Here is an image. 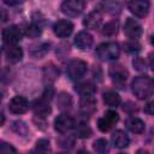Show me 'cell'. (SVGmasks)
Wrapping results in <instances>:
<instances>
[{"label": "cell", "instance_id": "38", "mask_svg": "<svg viewBox=\"0 0 154 154\" xmlns=\"http://www.w3.org/2000/svg\"><path fill=\"white\" fill-rule=\"evenodd\" d=\"M6 5H10V6H14V5H18V4H22L24 0H2Z\"/></svg>", "mask_w": 154, "mask_h": 154}, {"label": "cell", "instance_id": "7", "mask_svg": "<svg viewBox=\"0 0 154 154\" xmlns=\"http://www.w3.org/2000/svg\"><path fill=\"white\" fill-rule=\"evenodd\" d=\"M119 120V116L116 111H107L103 117H101L97 120V128L100 131L102 132H107L109 131Z\"/></svg>", "mask_w": 154, "mask_h": 154}, {"label": "cell", "instance_id": "1", "mask_svg": "<svg viewBox=\"0 0 154 154\" xmlns=\"http://www.w3.org/2000/svg\"><path fill=\"white\" fill-rule=\"evenodd\" d=\"M131 90L137 99H140V100L148 99L149 96H152V94L154 91L153 81L148 76L135 77L134 81L131 82Z\"/></svg>", "mask_w": 154, "mask_h": 154}, {"label": "cell", "instance_id": "37", "mask_svg": "<svg viewBox=\"0 0 154 154\" xmlns=\"http://www.w3.org/2000/svg\"><path fill=\"white\" fill-rule=\"evenodd\" d=\"M143 109H144V112L148 113V114H154V100L149 101V102L144 106Z\"/></svg>", "mask_w": 154, "mask_h": 154}, {"label": "cell", "instance_id": "35", "mask_svg": "<svg viewBox=\"0 0 154 154\" xmlns=\"http://www.w3.org/2000/svg\"><path fill=\"white\" fill-rule=\"evenodd\" d=\"M0 152H1V153H10V152L16 153L17 150H16V148H13L11 144L5 143V142H1V144H0Z\"/></svg>", "mask_w": 154, "mask_h": 154}, {"label": "cell", "instance_id": "33", "mask_svg": "<svg viewBox=\"0 0 154 154\" xmlns=\"http://www.w3.org/2000/svg\"><path fill=\"white\" fill-rule=\"evenodd\" d=\"M124 47H125V51H126L128 53H137V52L141 49L140 43H137L135 40H132L131 42H126V43L124 45Z\"/></svg>", "mask_w": 154, "mask_h": 154}, {"label": "cell", "instance_id": "18", "mask_svg": "<svg viewBox=\"0 0 154 154\" xmlns=\"http://www.w3.org/2000/svg\"><path fill=\"white\" fill-rule=\"evenodd\" d=\"M111 141H112V144L116 147V148H119V149H123V148H126L130 143V140L128 137V135L123 131V130H117L112 134V137H111Z\"/></svg>", "mask_w": 154, "mask_h": 154}, {"label": "cell", "instance_id": "31", "mask_svg": "<svg viewBox=\"0 0 154 154\" xmlns=\"http://www.w3.org/2000/svg\"><path fill=\"white\" fill-rule=\"evenodd\" d=\"M59 75V71L54 66H46L45 67V77L48 78V81H54Z\"/></svg>", "mask_w": 154, "mask_h": 154}, {"label": "cell", "instance_id": "34", "mask_svg": "<svg viewBox=\"0 0 154 154\" xmlns=\"http://www.w3.org/2000/svg\"><path fill=\"white\" fill-rule=\"evenodd\" d=\"M36 150L38 152H47L49 150V141L47 138H40L36 141Z\"/></svg>", "mask_w": 154, "mask_h": 154}, {"label": "cell", "instance_id": "10", "mask_svg": "<svg viewBox=\"0 0 154 154\" xmlns=\"http://www.w3.org/2000/svg\"><path fill=\"white\" fill-rule=\"evenodd\" d=\"M28 108H29L28 100L20 95L13 96L8 102V109H10V112H12L14 114H23L28 111Z\"/></svg>", "mask_w": 154, "mask_h": 154}, {"label": "cell", "instance_id": "25", "mask_svg": "<svg viewBox=\"0 0 154 154\" xmlns=\"http://www.w3.org/2000/svg\"><path fill=\"white\" fill-rule=\"evenodd\" d=\"M118 28H119L118 20L108 22L102 28V35H105V36H113V35H116L118 32Z\"/></svg>", "mask_w": 154, "mask_h": 154}, {"label": "cell", "instance_id": "27", "mask_svg": "<svg viewBox=\"0 0 154 154\" xmlns=\"http://www.w3.org/2000/svg\"><path fill=\"white\" fill-rule=\"evenodd\" d=\"M41 32H42L41 25H38V24H36V23H34V22H32L30 25H28L26 29H25V35H26L28 37H31V38L38 37V36L41 35Z\"/></svg>", "mask_w": 154, "mask_h": 154}, {"label": "cell", "instance_id": "29", "mask_svg": "<svg viewBox=\"0 0 154 154\" xmlns=\"http://www.w3.org/2000/svg\"><path fill=\"white\" fill-rule=\"evenodd\" d=\"M11 128H12V130H13L16 134H18V135H20V136H25V135L28 134V131H29L26 124H25L24 122H22V120H16V122H13Z\"/></svg>", "mask_w": 154, "mask_h": 154}, {"label": "cell", "instance_id": "11", "mask_svg": "<svg viewBox=\"0 0 154 154\" xmlns=\"http://www.w3.org/2000/svg\"><path fill=\"white\" fill-rule=\"evenodd\" d=\"M124 34L129 38L136 40L142 35V26L137 20H135L132 18H128L124 24Z\"/></svg>", "mask_w": 154, "mask_h": 154}, {"label": "cell", "instance_id": "39", "mask_svg": "<svg viewBox=\"0 0 154 154\" xmlns=\"http://www.w3.org/2000/svg\"><path fill=\"white\" fill-rule=\"evenodd\" d=\"M149 65H150L152 70L154 71V53H150L149 54Z\"/></svg>", "mask_w": 154, "mask_h": 154}, {"label": "cell", "instance_id": "5", "mask_svg": "<svg viewBox=\"0 0 154 154\" xmlns=\"http://www.w3.org/2000/svg\"><path fill=\"white\" fill-rule=\"evenodd\" d=\"M108 75L111 77V79L113 81V83H116L117 85H119L122 88L124 85V83L126 82V79H128L129 72H128V70L123 65L113 64L108 69Z\"/></svg>", "mask_w": 154, "mask_h": 154}, {"label": "cell", "instance_id": "13", "mask_svg": "<svg viewBox=\"0 0 154 154\" xmlns=\"http://www.w3.org/2000/svg\"><path fill=\"white\" fill-rule=\"evenodd\" d=\"M53 31L58 37H67L73 31V24L67 19H60L54 23Z\"/></svg>", "mask_w": 154, "mask_h": 154}, {"label": "cell", "instance_id": "19", "mask_svg": "<svg viewBox=\"0 0 154 154\" xmlns=\"http://www.w3.org/2000/svg\"><path fill=\"white\" fill-rule=\"evenodd\" d=\"M125 125L126 128L131 131V132H135V134H142L146 129V124L142 119L137 118V117H130L126 119L125 122Z\"/></svg>", "mask_w": 154, "mask_h": 154}, {"label": "cell", "instance_id": "20", "mask_svg": "<svg viewBox=\"0 0 154 154\" xmlns=\"http://www.w3.org/2000/svg\"><path fill=\"white\" fill-rule=\"evenodd\" d=\"M75 90L81 96H93L96 91V87L91 82H82L75 87Z\"/></svg>", "mask_w": 154, "mask_h": 154}, {"label": "cell", "instance_id": "26", "mask_svg": "<svg viewBox=\"0 0 154 154\" xmlns=\"http://www.w3.org/2000/svg\"><path fill=\"white\" fill-rule=\"evenodd\" d=\"M93 148L96 153H100V154H103V153H107L109 150V146H108V142L105 140V138H99L96 140L94 143H93Z\"/></svg>", "mask_w": 154, "mask_h": 154}, {"label": "cell", "instance_id": "28", "mask_svg": "<svg viewBox=\"0 0 154 154\" xmlns=\"http://www.w3.org/2000/svg\"><path fill=\"white\" fill-rule=\"evenodd\" d=\"M48 51H49V45L48 43H41V45L36 46L35 48H32L30 51V54L35 58H42L43 55L47 54Z\"/></svg>", "mask_w": 154, "mask_h": 154}, {"label": "cell", "instance_id": "17", "mask_svg": "<svg viewBox=\"0 0 154 154\" xmlns=\"http://www.w3.org/2000/svg\"><path fill=\"white\" fill-rule=\"evenodd\" d=\"M102 23V14L100 11L95 10L87 14V17L83 19V25L88 29H97Z\"/></svg>", "mask_w": 154, "mask_h": 154}, {"label": "cell", "instance_id": "21", "mask_svg": "<svg viewBox=\"0 0 154 154\" xmlns=\"http://www.w3.org/2000/svg\"><path fill=\"white\" fill-rule=\"evenodd\" d=\"M79 105H81L82 113L85 114V116L91 114L96 108V102L91 96H83L81 102H79Z\"/></svg>", "mask_w": 154, "mask_h": 154}, {"label": "cell", "instance_id": "14", "mask_svg": "<svg viewBox=\"0 0 154 154\" xmlns=\"http://www.w3.org/2000/svg\"><path fill=\"white\" fill-rule=\"evenodd\" d=\"M4 54L5 58L8 63H18L23 58V49L18 47L17 45H7L6 48H4Z\"/></svg>", "mask_w": 154, "mask_h": 154}, {"label": "cell", "instance_id": "8", "mask_svg": "<svg viewBox=\"0 0 154 154\" xmlns=\"http://www.w3.org/2000/svg\"><path fill=\"white\" fill-rule=\"evenodd\" d=\"M149 7H150L149 0H130L128 4L129 11L140 18H143L148 14Z\"/></svg>", "mask_w": 154, "mask_h": 154}, {"label": "cell", "instance_id": "32", "mask_svg": "<svg viewBox=\"0 0 154 154\" xmlns=\"http://www.w3.org/2000/svg\"><path fill=\"white\" fill-rule=\"evenodd\" d=\"M132 66L135 70L137 71H144L147 69V64L144 61V59L140 58V57H136L134 60H132Z\"/></svg>", "mask_w": 154, "mask_h": 154}, {"label": "cell", "instance_id": "2", "mask_svg": "<svg viewBox=\"0 0 154 154\" xmlns=\"http://www.w3.org/2000/svg\"><path fill=\"white\" fill-rule=\"evenodd\" d=\"M120 54V48L116 42L101 43L96 48V55L101 60H116Z\"/></svg>", "mask_w": 154, "mask_h": 154}, {"label": "cell", "instance_id": "16", "mask_svg": "<svg viewBox=\"0 0 154 154\" xmlns=\"http://www.w3.org/2000/svg\"><path fill=\"white\" fill-rule=\"evenodd\" d=\"M93 36L88 32V31H79L76 37H75V45L77 46V48L84 51V49H89L93 46Z\"/></svg>", "mask_w": 154, "mask_h": 154}, {"label": "cell", "instance_id": "36", "mask_svg": "<svg viewBox=\"0 0 154 154\" xmlns=\"http://www.w3.org/2000/svg\"><path fill=\"white\" fill-rule=\"evenodd\" d=\"M53 95H54V89H53V87H51V85H47V87H46V89H45V93H43L42 97L49 101V100L53 97Z\"/></svg>", "mask_w": 154, "mask_h": 154}, {"label": "cell", "instance_id": "42", "mask_svg": "<svg viewBox=\"0 0 154 154\" xmlns=\"http://www.w3.org/2000/svg\"><path fill=\"white\" fill-rule=\"evenodd\" d=\"M153 84H154V81H153Z\"/></svg>", "mask_w": 154, "mask_h": 154}, {"label": "cell", "instance_id": "3", "mask_svg": "<svg viewBox=\"0 0 154 154\" xmlns=\"http://www.w3.org/2000/svg\"><path fill=\"white\" fill-rule=\"evenodd\" d=\"M87 70H88V65L85 61L81 59H73L67 64L66 75L71 81H78L85 75Z\"/></svg>", "mask_w": 154, "mask_h": 154}, {"label": "cell", "instance_id": "9", "mask_svg": "<svg viewBox=\"0 0 154 154\" xmlns=\"http://www.w3.org/2000/svg\"><path fill=\"white\" fill-rule=\"evenodd\" d=\"M2 41L6 45H16L22 40V31L17 25L7 26L2 30Z\"/></svg>", "mask_w": 154, "mask_h": 154}, {"label": "cell", "instance_id": "41", "mask_svg": "<svg viewBox=\"0 0 154 154\" xmlns=\"http://www.w3.org/2000/svg\"><path fill=\"white\" fill-rule=\"evenodd\" d=\"M150 43H152V45L154 46V35H153V36L150 37Z\"/></svg>", "mask_w": 154, "mask_h": 154}, {"label": "cell", "instance_id": "40", "mask_svg": "<svg viewBox=\"0 0 154 154\" xmlns=\"http://www.w3.org/2000/svg\"><path fill=\"white\" fill-rule=\"evenodd\" d=\"M4 122H5V116L4 113H1V125H4Z\"/></svg>", "mask_w": 154, "mask_h": 154}, {"label": "cell", "instance_id": "4", "mask_svg": "<svg viewBox=\"0 0 154 154\" xmlns=\"http://www.w3.org/2000/svg\"><path fill=\"white\" fill-rule=\"evenodd\" d=\"M60 10L64 14L69 17H78L84 10V1L83 0H65L61 4Z\"/></svg>", "mask_w": 154, "mask_h": 154}, {"label": "cell", "instance_id": "30", "mask_svg": "<svg viewBox=\"0 0 154 154\" xmlns=\"http://www.w3.org/2000/svg\"><path fill=\"white\" fill-rule=\"evenodd\" d=\"M58 144H59V147H61L64 149H70L73 147L75 142L70 136H63L58 140Z\"/></svg>", "mask_w": 154, "mask_h": 154}, {"label": "cell", "instance_id": "24", "mask_svg": "<svg viewBox=\"0 0 154 154\" xmlns=\"http://www.w3.org/2000/svg\"><path fill=\"white\" fill-rule=\"evenodd\" d=\"M75 134L79 138H88L91 136V129L85 123H81L75 126Z\"/></svg>", "mask_w": 154, "mask_h": 154}, {"label": "cell", "instance_id": "12", "mask_svg": "<svg viewBox=\"0 0 154 154\" xmlns=\"http://www.w3.org/2000/svg\"><path fill=\"white\" fill-rule=\"evenodd\" d=\"M99 7L108 14H119L124 7V0H102Z\"/></svg>", "mask_w": 154, "mask_h": 154}, {"label": "cell", "instance_id": "15", "mask_svg": "<svg viewBox=\"0 0 154 154\" xmlns=\"http://www.w3.org/2000/svg\"><path fill=\"white\" fill-rule=\"evenodd\" d=\"M32 109H34V113L36 117H41V118H45L47 117L51 112H52V108H51V105H49V101L41 97L40 100H36L34 103H32Z\"/></svg>", "mask_w": 154, "mask_h": 154}, {"label": "cell", "instance_id": "22", "mask_svg": "<svg viewBox=\"0 0 154 154\" xmlns=\"http://www.w3.org/2000/svg\"><path fill=\"white\" fill-rule=\"evenodd\" d=\"M102 97H103V102H105L107 106H111V107L119 106V105H120V101H122L119 94L116 93V91H112V90H108V91L103 93Z\"/></svg>", "mask_w": 154, "mask_h": 154}, {"label": "cell", "instance_id": "23", "mask_svg": "<svg viewBox=\"0 0 154 154\" xmlns=\"http://www.w3.org/2000/svg\"><path fill=\"white\" fill-rule=\"evenodd\" d=\"M57 105L60 109H70L72 107V97L70 94L67 93H60L58 95V100H57Z\"/></svg>", "mask_w": 154, "mask_h": 154}, {"label": "cell", "instance_id": "6", "mask_svg": "<svg viewBox=\"0 0 154 154\" xmlns=\"http://www.w3.org/2000/svg\"><path fill=\"white\" fill-rule=\"evenodd\" d=\"M75 126L76 124H75L73 118L66 113H63L54 119V129L59 134H66L70 130H72Z\"/></svg>", "mask_w": 154, "mask_h": 154}]
</instances>
